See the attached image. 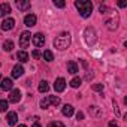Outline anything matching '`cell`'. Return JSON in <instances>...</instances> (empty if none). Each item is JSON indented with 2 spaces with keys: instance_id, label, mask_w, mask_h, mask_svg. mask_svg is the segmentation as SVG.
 I'll return each instance as SVG.
<instances>
[{
  "instance_id": "cell-1",
  "label": "cell",
  "mask_w": 127,
  "mask_h": 127,
  "mask_svg": "<svg viewBox=\"0 0 127 127\" xmlns=\"http://www.w3.org/2000/svg\"><path fill=\"white\" fill-rule=\"evenodd\" d=\"M75 6L79 11V15L82 18H88L91 15V12H93V3L88 2V0H76Z\"/></svg>"
},
{
  "instance_id": "cell-2",
  "label": "cell",
  "mask_w": 127,
  "mask_h": 127,
  "mask_svg": "<svg viewBox=\"0 0 127 127\" xmlns=\"http://www.w3.org/2000/svg\"><path fill=\"white\" fill-rule=\"evenodd\" d=\"M70 45V34L69 33H61L54 39V46L57 49H66Z\"/></svg>"
},
{
  "instance_id": "cell-3",
  "label": "cell",
  "mask_w": 127,
  "mask_h": 127,
  "mask_svg": "<svg viewBox=\"0 0 127 127\" xmlns=\"http://www.w3.org/2000/svg\"><path fill=\"white\" fill-rule=\"evenodd\" d=\"M49 105L58 106V105H60V97H57V96H46L45 99L40 100V108H42V109L49 108Z\"/></svg>"
},
{
  "instance_id": "cell-4",
  "label": "cell",
  "mask_w": 127,
  "mask_h": 127,
  "mask_svg": "<svg viewBox=\"0 0 127 127\" xmlns=\"http://www.w3.org/2000/svg\"><path fill=\"white\" fill-rule=\"evenodd\" d=\"M97 34H96V30L93 29V27H87L85 29V32H84V39H85V42H87V45H94L96 43V37Z\"/></svg>"
},
{
  "instance_id": "cell-5",
  "label": "cell",
  "mask_w": 127,
  "mask_h": 127,
  "mask_svg": "<svg viewBox=\"0 0 127 127\" xmlns=\"http://www.w3.org/2000/svg\"><path fill=\"white\" fill-rule=\"evenodd\" d=\"M30 40H32L30 32H23L21 36H20V46H21V48H27L29 43H30Z\"/></svg>"
},
{
  "instance_id": "cell-6",
  "label": "cell",
  "mask_w": 127,
  "mask_h": 127,
  "mask_svg": "<svg viewBox=\"0 0 127 127\" xmlns=\"http://www.w3.org/2000/svg\"><path fill=\"white\" fill-rule=\"evenodd\" d=\"M64 88H66V81H64V78H57L55 82H54V90H55L57 93H61V91H64Z\"/></svg>"
},
{
  "instance_id": "cell-7",
  "label": "cell",
  "mask_w": 127,
  "mask_h": 127,
  "mask_svg": "<svg viewBox=\"0 0 127 127\" xmlns=\"http://www.w3.org/2000/svg\"><path fill=\"white\" fill-rule=\"evenodd\" d=\"M32 42H33V45L34 46H43V43H45V36L42 34V33H36L33 37H32Z\"/></svg>"
},
{
  "instance_id": "cell-8",
  "label": "cell",
  "mask_w": 127,
  "mask_h": 127,
  "mask_svg": "<svg viewBox=\"0 0 127 127\" xmlns=\"http://www.w3.org/2000/svg\"><path fill=\"white\" fill-rule=\"evenodd\" d=\"M2 30H5V32H8V30H12L14 27H15V20L14 18H6V20H3V23H2Z\"/></svg>"
},
{
  "instance_id": "cell-9",
  "label": "cell",
  "mask_w": 127,
  "mask_h": 127,
  "mask_svg": "<svg viewBox=\"0 0 127 127\" xmlns=\"http://www.w3.org/2000/svg\"><path fill=\"white\" fill-rule=\"evenodd\" d=\"M36 21H37V18H36V15H33V14H29V15H26V18H24V24H26L27 27L36 26Z\"/></svg>"
},
{
  "instance_id": "cell-10",
  "label": "cell",
  "mask_w": 127,
  "mask_h": 127,
  "mask_svg": "<svg viewBox=\"0 0 127 127\" xmlns=\"http://www.w3.org/2000/svg\"><path fill=\"white\" fill-rule=\"evenodd\" d=\"M21 91L20 90H12V93H11V96H9V102L11 103H18L20 100H21Z\"/></svg>"
},
{
  "instance_id": "cell-11",
  "label": "cell",
  "mask_w": 127,
  "mask_h": 127,
  "mask_svg": "<svg viewBox=\"0 0 127 127\" xmlns=\"http://www.w3.org/2000/svg\"><path fill=\"white\" fill-rule=\"evenodd\" d=\"M12 87H14V82L11 78H5L0 81V88L2 90H12Z\"/></svg>"
},
{
  "instance_id": "cell-12",
  "label": "cell",
  "mask_w": 127,
  "mask_h": 127,
  "mask_svg": "<svg viewBox=\"0 0 127 127\" xmlns=\"http://www.w3.org/2000/svg\"><path fill=\"white\" fill-rule=\"evenodd\" d=\"M23 73H24V67L21 64H15L12 69V78H20L23 76Z\"/></svg>"
},
{
  "instance_id": "cell-13",
  "label": "cell",
  "mask_w": 127,
  "mask_h": 127,
  "mask_svg": "<svg viewBox=\"0 0 127 127\" xmlns=\"http://www.w3.org/2000/svg\"><path fill=\"white\" fill-rule=\"evenodd\" d=\"M6 121L9 126H15L17 121H18V117H17V112H8L6 115Z\"/></svg>"
},
{
  "instance_id": "cell-14",
  "label": "cell",
  "mask_w": 127,
  "mask_h": 127,
  "mask_svg": "<svg viewBox=\"0 0 127 127\" xmlns=\"http://www.w3.org/2000/svg\"><path fill=\"white\" fill-rule=\"evenodd\" d=\"M11 14V5L9 3H2L0 5V17H6Z\"/></svg>"
},
{
  "instance_id": "cell-15",
  "label": "cell",
  "mask_w": 127,
  "mask_h": 127,
  "mask_svg": "<svg viewBox=\"0 0 127 127\" xmlns=\"http://www.w3.org/2000/svg\"><path fill=\"white\" fill-rule=\"evenodd\" d=\"M61 114L64 117H72L73 115V106L72 105H64L63 109H61Z\"/></svg>"
},
{
  "instance_id": "cell-16",
  "label": "cell",
  "mask_w": 127,
  "mask_h": 127,
  "mask_svg": "<svg viewBox=\"0 0 127 127\" xmlns=\"http://www.w3.org/2000/svg\"><path fill=\"white\" fill-rule=\"evenodd\" d=\"M17 6H18L20 11H27V9H30L32 3L30 2H24V0H17Z\"/></svg>"
},
{
  "instance_id": "cell-17",
  "label": "cell",
  "mask_w": 127,
  "mask_h": 127,
  "mask_svg": "<svg viewBox=\"0 0 127 127\" xmlns=\"http://www.w3.org/2000/svg\"><path fill=\"white\" fill-rule=\"evenodd\" d=\"M67 72L72 73V75H75V73L78 72V64H76L75 61H69V63H67Z\"/></svg>"
},
{
  "instance_id": "cell-18",
  "label": "cell",
  "mask_w": 127,
  "mask_h": 127,
  "mask_svg": "<svg viewBox=\"0 0 127 127\" xmlns=\"http://www.w3.org/2000/svg\"><path fill=\"white\" fill-rule=\"evenodd\" d=\"M42 57H43V60H45V61H48V63H51V61L54 60V54H52V51H51V49H45V51H43V54H42Z\"/></svg>"
},
{
  "instance_id": "cell-19",
  "label": "cell",
  "mask_w": 127,
  "mask_h": 127,
  "mask_svg": "<svg viewBox=\"0 0 127 127\" xmlns=\"http://www.w3.org/2000/svg\"><path fill=\"white\" fill-rule=\"evenodd\" d=\"M17 58L21 61V63H26V61H29V54L23 49V51H18V54H17Z\"/></svg>"
},
{
  "instance_id": "cell-20",
  "label": "cell",
  "mask_w": 127,
  "mask_h": 127,
  "mask_svg": "<svg viewBox=\"0 0 127 127\" xmlns=\"http://www.w3.org/2000/svg\"><path fill=\"white\" fill-rule=\"evenodd\" d=\"M3 49H5L6 52H11V51L14 49V42H12V40H5V43H3Z\"/></svg>"
},
{
  "instance_id": "cell-21",
  "label": "cell",
  "mask_w": 127,
  "mask_h": 127,
  "mask_svg": "<svg viewBox=\"0 0 127 127\" xmlns=\"http://www.w3.org/2000/svg\"><path fill=\"white\" fill-rule=\"evenodd\" d=\"M81 84H82V79H81V78H78V76H75V78L70 81V87H72V88H78Z\"/></svg>"
},
{
  "instance_id": "cell-22",
  "label": "cell",
  "mask_w": 127,
  "mask_h": 127,
  "mask_svg": "<svg viewBox=\"0 0 127 127\" xmlns=\"http://www.w3.org/2000/svg\"><path fill=\"white\" fill-rule=\"evenodd\" d=\"M48 90H49L48 82H46V81H40V84H39V91H40V93H46Z\"/></svg>"
},
{
  "instance_id": "cell-23",
  "label": "cell",
  "mask_w": 127,
  "mask_h": 127,
  "mask_svg": "<svg viewBox=\"0 0 127 127\" xmlns=\"http://www.w3.org/2000/svg\"><path fill=\"white\" fill-rule=\"evenodd\" d=\"M106 27H108L109 30L117 29V20H108V21H106Z\"/></svg>"
},
{
  "instance_id": "cell-24",
  "label": "cell",
  "mask_w": 127,
  "mask_h": 127,
  "mask_svg": "<svg viewBox=\"0 0 127 127\" xmlns=\"http://www.w3.org/2000/svg\"><path fill=\"white\" fill-rule=\"evenodd\" d=\"M8 111V100H0V112Z\"/></svg>"
},
{
  "instance_id": "cell-25",
  "label": "cell",
  "mask_w": 127,
  "mask_h": 127,
  "mask_svg": "<svg viewBox=\"0 0 127 127\" xmlns=\"http://www.w3.org/2000/svg\"><path fill=\"white\" fill-rule=\"evenodd\" d=\"M48 127H66V126L63 123H60V121H52V123L48 124Z\"/></svg>"
},
{
  "instance_id": "cell-26",
  "label": "cell",
  "mask_w": 127,
  "mask_h": 127,
  "mask_svg": "<svg viewBox=\"0 0 127 127\" xmlns=\"http://www.w3.org/2000/svg\"><path fill=\"white\" fill-rule=\"evenodd\" d=\"M54 6H57V8H64L66 3L63 2V0H54Z\"/></svg>"
},
{
  "instance_id": "cell-27",
  "label": "cell",
  "mask_w": 127,
  "mask_h": 127,
  "mask_svg": "<svg viewBox=\"0 0 127 127\" xmlns=\"http://www.w3.org/2000/svg\"><path fill=\"white\" fill-rule=\"evenodd\" d=\"M93 90H94V91H97V93L103 91V84H94V85H93Z\"/></svg>"
},
{
  "instance_id": "cell-28",
  "label": "cell",
  "mask_w": 127,
  "mask_h": 127,
  "mask_svg": "<svg viewBox=\"0 0 127 127\" xmlns=\"http://www.w3.org/2000/svg\"><path fill=\"white\" fill-rule=\"evenodd\" d=\"M90 114L99 117V108H97V106H90Z\"/></svg>"
},
{
  "instance_id": "cell-29",
  "label": "cell",
  "mask_w": 127,
  "mask_h": 127,
  "mask_svg": "<svg viewBox=\"0 0 127 127\" xmlns=\"http://www.w3.org/2000/svg\"><path fill=\"white\" fill-rule=\"evenodd\" d=\"M32 57H33V58H36V60H37V58H40V57H42V54H40V52H39V51H37V49H34V51H33V52H32Z\"/></svg>"
},
{
  "instance_id": "cell-30",
  "label": "cell",
  "mask_w": 127,
  "mask_h": 127,
  "mask_svg": "<svg viewBox=\"0 0 127 127\" xmlns=\"http://www.w3.org/2000/svg\"><path fill=\"white\" fill-rule=\"evenodd\" d=\"M76 120H78V121L84 120V114H82V112H78V114H76Z\"/></svg>"
},
{
  "instance_id": "cell-31",
  "label": "cell",
  "mask_w": 127,
  "mask_h": 127,
  "mask_svg": "<svg viewBox=\"0 0 127 127\" xmlns=\"http://www.w3.org/2000/svg\"><path fill=\"white\" fill-rule=\"evenodd\" d=\"M114 111H115V114H117V115H120V109H118V105H117L115 102H114Z\"/></svg>"
},
{
  "instance_id": "cell-32",
  "label": "cell",
  "mask_w": 127,
  "mask_h": 127,
  "mask_svg": "<svg viewBox=\"0 0 127 127\" xmlns=\"http://www.w3.org/2000/svg\"><path fill=\"white\" fill-rule=\"evenodd\" d=\"M106 11H108V8L102 5V6H100V14H106Z\"/></svg>"
},
{
  "instance_id": "cell-33",
  "label": "cell",
  "mask_w": 127,
  "mask_h": 127,
  "mask_svg": "<svg viewBox=\"0 0 127 127\" xmlns=\"http://www.w3.org/2000/svg\"><path fill=\"white\" fill-rule=\"evenodd\" d=\"M108 127H118V124H117L115 121H111V123L108 124Z\"/></svg>"
},
{
  "instance_id": "cell-34",
  "label": "cell",
  "mask_w": 127,
  "mask_h": 127,
  "mask_svg": "<svg viewBox=\"0 0 127 127\" xmlns=\"http://www.w3.org/2000/svg\"><path fill=\"white\" fill-rule=\"evenodd\" d=\"M118 6L120 8H124V6H127V2H118Z\"/></svg>"
},
{
  "instance_id": "cell-35",
  "label": "cell",
  "mask_w": 127,
  "mask_h": 127,
  "mask_svg": "<svg viewBox=\"0 0 127 127\" xmlns=\"http://www.w3.org/2000/svg\"><path fill=\"white\" fill-rule=\"evenodd\" d=\"M32 127H42V126H40V124H39V123H34V124H33V126H32Z\"/></svg>"
},
{
  "instance_id": "cell-36",
  "label": "cell",
  "mask_w": 127,
  "mask_h": 127,
  "mask_svg": "<svg viewBox=\"0 0 127 127\" xmlns=\"http://www.w3.org/2000/svg\"><path fill=\"white\" fill-rule=\"evenodd\" d=\"M18 127H27V126H26V124H20Z\"/></svg>"
},
{
  "instance_id": "cell-37",
  "label": "cell",
  "mask_w": 127,
  "mask_h": 127,
  "mask_svg": "<svg viewBox=\"0 0 127 127\" xmlns=\"http://www.w3.org/2000/svg\"><path fill=\"white\" fill-rule=\"evenodd\" d=\"M0 81H2V76H0Z\"/></svg>"
}]
</instances>
